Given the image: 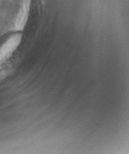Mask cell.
Segmentation results:
<instances>
[{
	"instance_id": "1",
	"label": "cell",
	"mask_w": 129,
	"mask_h": 154,
	"mask_svg": "<svg viewBox=\"0 0 129 154\" xmlns=\"http://www.w3.org/2000/svg\"><path fill=\"white\" fill-rule=\"evenodd\" d=\"M22 39L20 34H16L11 36L8 41L0 47V63L15 50L20 44Z\"/></svg>"
}]
</instances>
